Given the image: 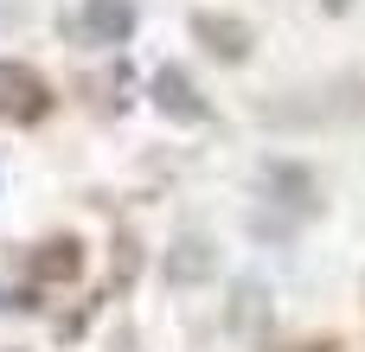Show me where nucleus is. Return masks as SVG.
<instances>
[{
  "instance_id": "1",
  "label": "nucleus",
  "mask_w": 365,
  "mask_h": 352,
  "mask_svg": "<svg viewBox=\"0 0 365 352\" xmlns=\"http://www.w3.org/2000/svg\"><path fill=\"white\" fill-rule=\"evenodd\" d=\"M269 321H276L269 282L263 276H237L231 282V301H225V333L237 346H269Z\"/></svg>"
},
{
  "instance_id": "2",
  "label": "nucleus",
  "mask_w": 365,
  "mask_h": 352,
  "mask_svg": "<svg viewBox=\"0 0 365 352\" xmlns=\"http://www.w3.org/2000/svg\"><path fill=\"white\" fill-rule=\"evenodd\" d=\"M51 115V83L13 58H0V122H45Z\"/></svg>"
},
{
  "instance_id": "3",
  "label": "nucleus",
  "mask_w": 365,
  "mask_h": 352,
  "mask_svg": "<svg viewBox=\"0 0 365 352\" xmlns=\"http://www.w3.org/2000/svg\"><path fill=\"white\" fill-rule=\"evenodd\" d=\"M148 90H154V109H160L167 122H186V128H192V122H205V115H212V103L199 96V83H192V71H186V64H160Z\"/></svg>"
},
{
  "instance_id": "4",
  "label": "nucleus",
  "mask_w": 365,
  "mask_h": 352,
  "mask_svg": "<svg viewBox=\"0 0 365 352\" xmlns=\"http://www.w3.org/2000/svg\"><path fill=\"white\" fill-rule=\"evenodd\" d=\"M160 276H167L173 289H199V282H212V276H218V244H212L205 231H180L173 250H167V263H160Z\"/></svg>"
},
{
  "instance_id": "5",
  "label": "nucleus",
  "mask_w": 365,
  "mask_h": 352,
  "mask_svg": "<svg viewBox=\"0 0 365 352\" xmlns=\"http://www.w3.org/2000/svg\"><path fill=\"white\" fill-rule=\"evenodd\" d=\"M135 26H141L135 0H83L77 6V38L83 45H128Z\"/></svg>"
},
{
  "instance_id": "6",
  "label": "nucleus",
  "mask_w": 365,
  "mask_h": 352,
  "mask_svg": "<svg viewBox=\"0 0 365 352\" xmlns=\"http://www.w3.org/2000/svg\"><path fill=\"white\" fill-rule=\"evenodd\" d=\"M192 38H199L218 64H244L250 45H257L250 19H231V13H192Z\"/></svg>"
},
{
  "instance_id": "7",
  "label": "nucleus",
  "mask_w": 365,
  "mask_h": 352,
  "mask_svg": "<svg viewBox=\"0 0 365 352\" xmlns=\"http://www.w3.org/2000/svg\"><path fill=\"white\" fill-rule=\"evenodd\" d=\"M263 192H269V205H295V212H314V205H321L314 173L295 167V160H269V167H263Z\"/></svg>"
},
{
  "instance_id": "8",
  "label": "nucleus",
  "mask_w": 365,
  "mask_h": 352,
  "mask_svg": "<svg viewBox=\"0 0 365 352\" xmlns=\"http://www.w3.org/2000/svg\"><path fill=\"white\" fill-rule=\"evenodd\" d=\"M26 276H32V282H77V276H83V244H77V237H45V244L26 257Z\"/></svg>"
},
{
  "instance_id": "9",
  "label": "nucleus",
  "mask_w": 365,
  "mask_h": 352,
  "mask_svg": "<svg viewBox=\"0 0 365 352\" xmlns=\"http://www.w3.org/2000/svg\"><path fill=\"white\" fill-rule=\"evenodd\" d=\"M321 13H353V0H321Z\"/></svg>"
}]
</instances>
